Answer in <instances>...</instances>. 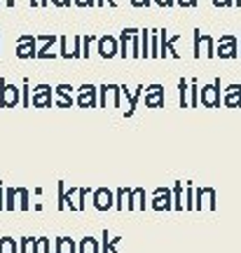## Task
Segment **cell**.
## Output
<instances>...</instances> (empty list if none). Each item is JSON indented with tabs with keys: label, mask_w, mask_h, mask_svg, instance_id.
<instances>
[{
	"label": "cell",
	"mask_w": 241,
	"mask_h": 253,
	"mask_svg": "<svg viewBox=\"0 0 241 253\" xmlns=\"http://www.w3.org/2000/svg\"><path fill=\"white\" fill-rule=\"evenodd\" d=\"M120 89H122V94L126 96V103H129V108H126L124 118H131V115L136 113V106H138L141 96H143V84H138L136 89H129L126 84H120Z\"/></svg>",
	"instance_id": "4fadbf2b"
},
{
	"label": "cell",
	"mask_w": 241,
	"mask_h": 253,
	"mask_svg": "<svg viewBox=\"0 0 241 253\" xmlns=\"http://www.w3.org/2000/svg\"><path fill=\"white\" fill-rule=\"evenodd\" d=\"M103 2H106V0H96V5H103ZM108 5H110V7H117L115 0H108Z\"/></svg>",
	"instance_id": "60d3db41"
},
{
	"label": "cell",
	"mask_w": 241,
	"mask_h": 253,
	"mask_svg": "<svg viewBox=\"0 0 241 253\" xmlns=\"http://www.w3.org/2000/svg\"><path fill=\"white\" fill-rule=\"evenodd\" d=\"M136 31H138V28H124V31L120 33V38H117V42H120V56H122V59L131 56V38H134Z\"/></svg>",
	"instance_id": "9a60e30c"
},
{
	"label": "cell",
	"mask_w": 241,
	"mask_h": 253,
	"mask_svg": "<svg viewBox=\"0 0 241 253\" xmlns=\"http://www.w3.org/2000/svg\"><path fill=\"white\" fill-rule=\"evenodd\" d=\"M0 106H5V108H14L19 103V89L14 84H7L5 80H0Z\"/></svg>",
	"instance_id": "5bb4252c"
},
{
	"label": "cell",
	"mask_w": 241,
	"mask_h": 253,
	"mask_svg": "<svg viewBox=\"0 0 241 253\" xmlns=\"http://www.w3.org/2000/svg\"><path fill=\"white\" fill-rule=\"evenodd\" d=\"M78 7H94L96 5V0H73Z\"/></svg>",
	"instance_id": "8d00e7d4"
},
{
	"label": "cell",
	"mask_w": 241,
	"mask_h": 253,
	"mask_svg": "<svg viewBox=\"0 0 241 253\" xmlns=\"http://www.w3.org/2000/svg\"><path fill=\"white\" fill-rule=\"evenodd\" d=\"M215 56H220V59H237L239 56V45H237L234 33H225L215 40Z\"/></svg>",
	"instance_id": "3957f363"
},
{
	"label": "cell",
	"mask_w": 241,
	"mask_h": 253,
	"mask_svg": "<svg viewBox=\"0 0 241 253\" xmlns=\"http://www.w3.org/2000/svg\"><path fill=\"white\" fill-rule=\"evenodd\" d=\"M141 59H150V28H141Z\"/></svg>",
	"instance_id": "7402d4cb"
},
{
	"label": "cell",
	"mask_w": 241,
	"mask_h": 253,
	"mask_svg": "<svg viewBox=\"0 0 241 253\" xmlns=\"http://www.w3.org/2000/svg\"><path fill=\"white\" fill-rule=\"evenodd\" d=\"M98 56L101 59H113V56L120 54V42H117V38L115 36H101L98 38Z\"/></svg>",
	"instance_id": "9c48e42d"
},
{
	"label": "cell",
	"mask_w": 241,
	"mask_h": 253,
	"mask_svg": "<svg viewBox=\"0 0 241 253\" xmlns=\"http://www.w3.org/2000/svg\"><path fill=\"white\" fill-rule=\"evenodd\" d=\"M150 209H155V211H171V209H173L171 188H166V185H160V188L152 190V195H150Z\"/></svg>",
	"instance_id": "5b68a950"
},
{
	"label": "cell",
	"mask_w": 241,
	"mask_h": 253,
	"mask_svg": "<svg viewBox=\"0 0 241 253\" xmlns=\"http://www.w3.org/2000/svg\"><path fill=\"white\" fill-rule=\"evenodd\" d=\"M17 54L21 56V59H31V56H36V42H33V38L24 36L21 40H19Z\"/></svg>",
	"instance_id": "e0dca14e"
},
{
	"label": "cell",
	"mask_w": 241,
	"mask_h": 253,
	"mask_svg": "<svg viewBox=\"0 0 241 253\" xmlns=\"http://www.w3.org/2000/svg\"><path fill=\"white\" fill-rule=\"evenodd\" d=\"M78 251L80 253H101V244H98V239H94V237H84V239H80V244H78Z\"/></svg>",
	"instance_id": "d6986e66"
},
{
	"label": "cell",
	"mask_w": 241,
	"mask_h": 253,
	"mask_svg": "<svg viewBox=\"0 0 241 253\" xmlns=\"http://www.w3.org/2000/svg\"><path fill=\"white\" fill-rule=\"evenodd\" d=\"M192 54L195 59H213L215 56V38L211 33H201L199 28H195V42H192Z\"/></svg>",
	"instance_id": "6da1fadb"
},
{
	"label": "cell",
	"mask_w": 241,
	"mask_h": 253,
	"mask_svg": "<svg viewBox=\"0 0 241 253\" xmlns=\"http://www.w3.org/2000/svg\"><path fill=\"white\" fill-rule=\"evenodd\" d=\"M237 45H239V56H241V31H239V40H237Z\"/></svg>",
	"instance_id": "b9f144b4"
},
{
	"label": "cell",
	"mask_w": 241,
	"mask_h": 253,
	"mask_svg": "<svg viewBox=\"0 0 241 253\" xmlns=\"http://www.w3.org/2000/svg\"><path fill=\"white\" fill-rule=\"evenodd\" d=\"M157 38H160V59H166V56L180 59V54L176 52V42L180 40V36H169L166 28H160V31H157Z\"/></svg>",
	"instance_id": "8992f818"
},
{
	"label": "cell",
	"mask_w": 241,
	"mask_h": 253,
	"mask_svg": "<svg viewBox=\"0 0 241 253\" xmlns=\"http://www.w3.org/2000/svg\"><path fill=\"white\" fill-rule=\"evenodd\" d=\"M197 2H199V0H176L178 7H197Z\"/></svg>",
	"instance_id": "d590c367"
},
{
	"label": "cell",
	"mask_w": 241,
	"mask_h": 253,
	"mask_svg": "<svg viewBox=\"0 0 241 253\" xmlns=\"http://www.w3.org/2000/svg\"><path fill=\"white\" fill-rule=\"evenodd\" d=\"M131 56L134 59H141V33L136 31L134 38H131Z\"/></svg>",
	"instance_id": "f546056e"
},
{
	"label": "cell",
	"mask_w": 241,
	"mask_h": 253,
	"mask_svg": "<svg viewBox=\"0 0 241 253\" xmlns=\"http://www.w3.org/2000/svg\"><path fill=\"white\" fill-rule=\"evenodd\" d=\"M33 106H40V108L52 106V87H47V84L36 87V91H33Z\"/></svg>",
	"instance_id": "2e32d148"
},
{
	"label": "cell",
	"mask_w": 241,
	"mask_h": 253,
	"mask_svg": "<svg viewBox=\"0 0 241 253\" xmlns=\"http://www.w3.org/2000/svg\"><path fill=\"white\" fill-rule=\"evenodd\" d=\"M5 199H7V204H5V207H7V209H14V199H17V190H7V192H5Z\"/></svg>",
	"instance_id": "d6a6232c"
},
{
	"label": "cell",
	"mask_w": 241,
	"mask_h": 253,
	"mask_svg": "<svg viewBox=\"0 0 241 253\" xmlns=\"http://www.w3.org/2000/svg\"><path fill=\"white\" fill-rule=\"evenodd\" d=\"M188 91H190V82L185 78L178 80V106L180 108H188Z\"/></svg>",
	"instance_id": "d4e9b609"
},
{
	"label": "cell",
	"mask_w": 241,
	"mask_h": 253,
	"mask_svg": "<svg viewBox=\"0 0 241 253\" xmlns=\"http://www.w3.org/2000/svg\"><path fill=\"white\" fill-rule=\"evenodd\" d=\"M94 195V207L98 209V211H108V209L115 207V192L108 188H98L91 192Z\"/></svg>",
	"instance_id": "7c38bea8"
},
{
	"label": "cell",
	"mask_w": 241,
	"mask_h": 253,
	"mask_svg": "<svg viewBox=\"0 0 241 253\" xmlns=\"http://www.w3.org/2000/svg\"><path fill=\"white\" fill-rule=\"evenodd\" d=\"M126 190H129V188H120V190H117V192H115V207H113V209H117V211H122V209H124Z\"/></svg>",
	"instance_id": "4dcf8cb0"
},
{
	"label": "cell",
	"mask_w": 241,
	"mask_h": 253,
	"mask_svg": "<svg viewBox=\"0 0 241 253\" xmlns=\"http://www.w3.org/2000/svg\"><path fill=\"white\" fill-rule=\"evenodd\" d=\"M157 7H173L176 5V0H152Z\"/></svg>",
	"instance_id": "74e56055"
},
{
	"label": "cell",
	"mask_w": 241,
	"mask_h": 253,
	"mask_svg": "<svg viewBox=\"0 0 241 253\" xmlns=\"http://www.w3.org/2000/svg\"><path fill=\"white\" fill-rule=\"evenodd\" d=\"M78 106L80 108H96L98 106V87L94 84H82L78 89Z\"/></svg>",
	"instance_id": "ba28073f"
},
{
	"label": "cell",
	"mask_w": 241,
	"mask_h": 253,
	"mask_svg": "<svg viewBox=\"0 0 241 253\" xmlns=\"http://www.w3.org/2000/svg\"><path fill=\"white\" fill-rule=\"evenodd\" d=\"M145 188H129L126 190V209L129 211H145Z\"/></svg>",
	"instance_id": "8fae6325"
},
{
	"label": "cell",
	"mask_w": 241,
	"mask_h": 253,
	"mask_svg": "<svg viewBox=\"0 0 241 253\" xmlns=\"http://www.w3.org/2000/svg\"><path fill=\"white\" fill-rule=\"evenodd\" d=\"M120 96H122L120 84H106V99H110V106H113V108L120 106Z\"/></svg>",
	"instance_id": "603a6c76"
},
{
	"label": "cell",
	"mask_w": 241,
	"mask_h": 253,
	"mask_svg": "<svg viewBox=\"0 0 241 253\" xmlns=\"http://www.w3.org/2000/svg\"><path fill=\"white\" fill-rule=\"evenodd\" d=\"M61 56H71V52H68V45H66V38H61Z\"/></svg>",
	"instance_id": "f35d334b"
},
{
	"label": "cell",
	"mask_w": 241,
	"mask_h": 253,
	"mask_svg": "<svg viewBox=\"0 0 241 253\" xmlns=\"http://www.w3.org/2000/svg\"><path fill=\"white\" fill-rule=\"evenodd\" d=\"M218 195L213 188H195V211H215Z\"/></svg>",
	"instance_id": "277c9868"
},
{
	"label": "cell",
	"mask_w": 241,
	"mask_h": 253,
	"mask_svg": "<svg viewBox=\"0 0 241 253\" xmlns=\"http://www.w3.org/2000/svg\"><path fill=\"white\" fill-rule=\"evenodd\" d=\"M190 82V91H188V108H197L199 106V84H197V80L192 78Z\"/></svg>",
	"instance_id": "cb8c5ba5"
},
{
	"label": "cell",
	"mask_w": 241,
	"mask_h": 253,
	"mask_svg": "<svg viewBox=\"0 0 241 253\" xmlns=\"http://www.w3.org/2000/svg\"><path fill=\"white\" fill-rule=\"evenodd\" d=\"M75 251H78V246H75L73 239H68V237H59L56 239V253H75Z\"/></svg>",
	"instance_id": "484cf974"
},
{
	"label": "cell",
	"mask_w": 241,
	"mask_h": 253,
	"mask_svg": "<svg viewBox=\"0 0 241 253\" xmlns=\"http://www.w3.org/2000/svg\"><path fill=\"white\" fill-rule=\"evenodd\" d=\"M171 197H173V209L183 211V181H176L171 188Z\"/></svg>",
	"instance_id": "44dd1931"
},
{
	"label": "cell",
	"mask_w": 241,
	"mask_h": 253,
	"mask_svg": "<svg viewBox=\"0 0 241 253\" xmlns=\"http://www.w3.org/2000/svg\"><path fill=\"white\" fill-rule=\"evenodd\" d=\"M211 2H213V7H232L234 5V0H211Z\"/></svg>",
	"instance_id": "836d02e7"
},
{
	"label": "cell",
	"mask_w": 241,
	"mask_h": 253,
	"mask_svg": "<svg viewBox=\"0 0 241 253\" xmlns=\"http://www.w3.org/2000/svg\"><path fill=\"white\" fill-rule=\"evenodd\" d=\"M220 103L227 106V108H241V84L239 82H232L227 84L220 94Z\"/></svg>",
	"instance_id": "30bf717a"
},
{
	"label": "cell",
	"mask_w": 241,
	"mask_h": 253,
	"mask_svg": "<svg viewBox=\"0 0 241 253\" xmlns=\"http://www.w3.org/2000/svg\"><path fill=\"white\" fill-rule=\"evenodd\" d=\"M143 96H145V106L148 108H164V101H166V94H164V87L161 84H148L143 87Z\"/></svg>",
	"instance_id": "52a82bcc"
},
{
	"label": "cell",
	"mask_w": 241,
	"mask_h": 253,
	"mask_svg": "<svg viewBox=\"0 0 241 253\" xmlns=\"http://www.w3.org/2000/svg\"><path fill=\"white\" fill-rule=\"evenodd\" d=\"M103 244H101V253H117V244H120V239L122 237H110L108 235V230H103Z\"/></svg>",
	"instance_id": "ffe728a7"
},
{
	"label": "cell",
	"mask_w": 241,
	"mask_h": 253,
	"mask_svg": "<svg viewBox=\"0 0 241 253\" xmlns=\"http://www.w3.org/2000/svg\"><path fill=\"white\" fill-rule=\"evenodd\" d=\"M56 96H59V106L61 108H68V106H73V87H68V84H59L56 87Z\"/></svg>",
	"instance_id": "ac0fdd59"
},
{
	"label": "cell",
	"mask_w": 241,
	"mask_h": 253,
	"mask_svg": "<svg viewBox=\"0 0 241 253\" xmlns=\"http://www.w3.org/2000/svg\"><path fill=\"white\" fill-rule=\"evenodd\" d=\"M0 253H17V244H14V239H0Z\"/></svg>",
	"instance_id": "f1b7e54d"
},
{
	"label": "cell",
	"mask_w": 241,
	"mask_h": 253,
	"mask_svg": "<svg viewBox=\"0 0 241 253\" xmlns=\"http://www.w3.org/2000/svg\"><path fill=\"white\" fill-rule=\"evenodd\" d=\"M183 209H185V211H195V185H192V183L185 185V202H183Z\"/></svg>",
	"instance_id": "4316f807"
},
{
	"label": "cell",
	"mask_w": 241,
	"mask_h": 253,
	"mask_svg": "<svg viewBox=\"0 0 241 253\" xmlns=\"http://www.w3.org/2000/svg\"><path fill=\"white\" fill-rule=\"evenodd\" d=\"M17 197H19V207L28 209V192L26 190H17Z\"/></svg>",
	"instance_id": "1f68e13d"
},
{
	"label": "cell",
	"mask_w": 241,
	"mask_h": 253,
	"mask_svg": "<svg viewBox=\"0 0 241 253\" xmlns=\"http://www.w3.org/2000/svg\"><path fill=\"white\" fill-rule=\"evenodd\" d=\"M220 89H223L220 78H215L208 84H204L201 91H199V103L204 108H220Z\"/></svg>",
	"instance_id": "7a4b0ae2"
},
{
	"label": "cell",
	"mask_w": 241,
	"mask_h": 253,
	"mask_svg": "<svg viewBox=\"0 0 241 253\" xmlns=\"http://www.w3.org/2000/svg\"><path fill=\"white\" fill-rule=\"evenodd\" d=\"M150 56L152 59H160V38H157V31H150Z\"/></svg>",
	"instance_id": "83f0119b"
},
{
	"label": "cell",
	"mask_w": 241,
	"mask_h": 253,
	"mask_svg": "<svg viewBox=\"0 0 241 253\" xmlns=\"http://www.w3.org/2000/svg\"><path fill=\"white\" fill-rule=\"evenodd\" d=\"M234 5H237V7H241V0H234Z\"/></svg>",
	"instance_id": "7bdbcfd3"
},
{
	"label": "cell",
	"mask_w": 241,
	"mask_h": 253,
	"mask_svg": "<svg viewBox=\"0 0 241 253\" xmlns=\"http://www.w3.org/2000/svg\"><path fill=\"white\" fill-rule=\"evenodd\" d=\"M134 7H138V9H143V7H150L152 5V0H129Z\"/></svg>",
	"instance_id": "e575fe53"
},
{
	"label": "cell",
	"mask_w": 241,
	"mask_h": 253,
	"mask_svg": "<svg viewBox=\"0 0 241 253\" xmlns=\"http://www.w3.org/2000/svg\"><path fill=\"white\" fill-rule=\"evenodd\" d=\"M54 5H59V7H66V5H71V0H52Z\"/></svg>",
	"instance_id": "ab89813d"
}]
</instances>
